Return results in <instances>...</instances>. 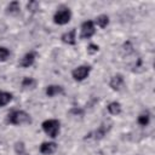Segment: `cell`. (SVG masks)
<instances>
[{
    "mask_svg": "<svg viewBox=\"0 0 155 155\" xmlns=\"http://www.w3.org/2000/svg\"><path fill=\"white\" fill-rule=\"evenodd\" d=\"M30 115L25 113L24 110H13L8 114L7 121L12 125H23L30 122Z\"/></svg>",
    "mask_w": 155,
    "mask_h": 155,
    "instance_id": "6da1fadb",
    "label": "cell"
},
{
    "mask_svg": "<svg viewBox=\"0 0 155 155\" xmlns=\"http://www.w3.org/2000/svg\"><path fill=\"white\" fill-rule=\"evenodd\" d=\"M59 128H61V124L56 119H48V120H45L42 122V130H44V132L48 137H51V138H56L58 136Z\"/></svg>",
    "mask_w": 155,
    "mask_h": 155,
    "instance_id": "7a4b0ae2",
    "label": "cell"
},
{
    "mask_svg": "<svg viewBox=\"0 0 155 155\" xmlns=\"http://www.w3.org/2000/svg\"><path fill=\"white\" fill-rule=\"evenodd\" d=\"M71 18V12L69 8H59L54 16H53V19H54V23L56 24H59V25H63V24H67Z\"/></svg>",
    "mask_w": 155,
    "mask_h": 155,
    "instance_id": "3957f363",
    "label": "cell"
},
{
    "mask_svg": "<svg viewBox=\"0 0 155 155\" xmlns=\"http://www.w3.org/2000/svg\"><path fill=\"white\" fill-rule=\"evenodd\" d=\"M90 71H91V67L90 65H80V67H78V68H75L73 70L71 75L74 78V80L82 81V80H85L88 76Z\"/></svg>",
    "mask_w": 155,
    "mask_h": 155,
    "instance_id": "277c9868",
    "label": "cell"
},
{
    "mask_svg": "<svg viewBox=\"0 0 155 155\" xmlns=\"http://www.w3.org/2000/svg\"><path fill=\"white\" fill-rule=\"evenodd\" d=\"M96 31V28H94V23L92 21H86L82 23L81 25V38L82 39H88L91 38Z\"/></svg>",
    "mask_w": 155,
    "mask_h": 155,
    "instance_id": "5b68a950",
    "label": "cell"
},
{
    "mask_svg": "<svg viewBox=\"0 0 155 155\" xmlns=\"http://www.w3.org/2000/svg\"><path fill=\"white\" fill-rule=\"evenodd\" d=\"M124 84H125L124 76H122L121 74H116V75H114V76L110 79L109 86H110L114 91H120V90L124 87Z\"/></svg>",
    "mask_w": 155,
    "mask_h": 155,
    "instance_id": "8992f818",
    "label": "cell"
},
{
    "mask_svg": "<svg viewBox=\"0 0 155 155\" xmlns=\"http://www.w3.org/2000/svg\"><path fill=\"white\" fill-rule=\"evenodd\" d=\"M57 150V144L53 142H45L40 145V153L44 155H51Z\"/></svg>",
    "mask_w": 155,
    "mask_h": 155,
    "instance_id": "52a82bcc",
    "label": "cell"
},
{
    "mask_svg": "<svg viewBox=\"0 0 155 155\" xmlns=\"http://www.w3.org/2000/svg\"><path fill=\"white\" fill-rule=\"evenodd\" d=\"M35 62V53L34 52H28L24 54V57L21 59L19 62V65L23 67V68H28L30 65H33Z\"/></svg>",
    "mask_w": 155,
    "mask_h": 155,
    "instance_id": "ba28073f",
    "label": "cell"
},
{
    "mask_svg": "<svg viewBox=\"0 0 155 155\" xmlns=\"http://www.w3.org/2000/svg\"><path fill=\"white\" fill-rule=\"evenodd\" d=\"M110 130V125H105V124H102L93 133H91V134H93V138L94 139H102L105 134H107V132Z\"/></svg>",
    "mask_w": 155,
    "mask_h": 155,
    "instance_id": "9c48e42d",
    "label": "cell"
},
{
    "mask_svg": "<svg viewBox=\"0 0 155 155\" xmlns=\"http://www.w3.org/2000/svg\"><path fill=\"white\" fill-rule=\"evenodd\" d=\"M75 39H76L75 38V29H71V30H69L62 35V41L68 44V45H75V42H76Z\"/></svg>",
    "mask_w": 155,
    "mask_h": 155,
    "instance_id": "30bf717a",
    "label": "cell"
},
{
    "mask_svg": "<svg viewBox=\"0 0 155 155\" xmlns=\"http://www.w3.org/2000/svg\"><path fill=\"white\" fill-rule=\"evenodd\" d=\"M61 93H63V87L59 85H50L46 88V94L48 97H54V96L61 94Z\"/></svg>",
    "mask_w": 155,
    "mask_h": 155,
    "instance_id": "8fae6325",
    "label": "cell"
},
{
    "mask_svg": "<svg viewBox=\"0 0 155 155\" xmlns=\"http://www.w3.org/2000/svg\"><path fill=\"white\" fill-rule=\"evenodd\" d=\"M108 111L111 115H119L121 113V104L119 102H111L108 104Z\"/></svg>",
    "mask_w": 155,
    "mask_h": 155,
    "instance_id": "7c38bea8",
    "label": "cell"
},
{
    "mask_svg": "<svg viewBox=\"0 0 155 155\" xmlns=\"http://www.w3.org/2000/svg\"><path fill=\"white\" fill-rule=\"evenodd\" d=\"M12 99V94L10 92H5V91H0V107L6 105L7 103H10Z\"/></svg>",
    "mask_w": 155,
    "mask_h": 155,
    "instance_id": "4fadbf2b",
    "label": "cell"
},
{
    "mask_svg": "<svg viewBox=\"0 0 155 155\" xmlns=\"http://www.w3.org/2000/svg\"><path fill=\"white\" fill-rule=\"evenodd\" d=\"M7 13H10V15H17L18 12H19V10H21V7H19V2L18 1H12V2H10L8 5H7Z\"/></svg>",
    "mask_w": 155,
    "mask_h": 155,
    "instance_id": "5bb4252c",
    "label": "cell"
},
{
    "mask_svg": "<svg viewBox=\"0 0 155 155\" xmlns=\"http://www.w3.org/2000/svg\"><path fill=\"white\" fill-rule=\"evenodd\" d=\"M96 23H97L98 27L105 28V27L109 24V17H108L107 15H101V16H98V17L96 18Z\"/></svg>",
    "mask_w": 155,
    "mask_h": 155,
    "instance_id": "9a60e30c",
    "label": "cell"
},
{
    "mask_svg": "<svg viewBox=\"0 0 155 155\" xmlns=\"http://www.w3.org/2000/svg\"><path fill=\"white\" fill-rule=\"evenodd\" d=\"M36 86V80L33 78H24L22 80V87L24 88H34Z\"/></svg>",
    "mask_w": 155,
    "mask_h": 155,
    "instance_id": "2e32d148",
    "label": "cell"
},
{
    "mask_svg": "<svg viewBox=\"0 0 155 155\" xmlns=\"http://www.w3.org/2000/svg\"><path fill=\"white\" fill-rule=\"evenodd\" d=\"M149 121H150V114H149L148 111L142 113V114L138 116V124H139L140 126H147V125L149 124Z\"/></svg>",
    "mask_w": 155,
    "mask_h": 155,
    "instance_id": "e0dca14e",
    "label": "cell"
},
{
    "mask_svg": "<svg viewBox=\"0 0 155 155\" xmlns=\"http://www.w3.org/2000/svg\"><path fill=\"white\" fill-rule=\"evenodd\" d=\"M8 57H10V51H8V48L1 46V47H0V61L4 62V61H6Z\"/></svg>",
    "mask_w": 155,
    "mask_h": 155,
    "instance_id": "ac0fdd59",
    "label": "cell"
},
{
    "mask_svg": "<svg viewBox=\"0 0 155 155\" xmlns=\"http://www.w3.org/2000/svg\"><path fill=\"white\" fill-rule=\"evenodd\" d=\"M27 8H28V11H31V12L36 11V10H39V2L38 1H29L27 5Z\"/></svg>",
    "mask_w": 155,
    "mask_h": 155,
    "instance_id": "d6986e66",
    "label": "cell"
},
{
    "mask_svg": "<svg viewBox=\"0 0 155 155\" xmlns=\"http://www.w3.org/2000/svg\"><path fill=\"white\" fill-rule=\"evenodd\" d=\"M70 115H73V116H84V110L82 109H80V108H73L71 110H70Z\"/></svg>",
    "mask_w": 155,
    "mask_h": 155,
    "instance_id": "ffe728a7",
    "label": "cell"
},
{
    "mask_svg": "<svg viewBox=\"0 0 155 155\" xmlns=\"http://www.w3.org/2000/svg\"><path fill=\"white\" fill-rule=\"evenodd\" d=\"M15 149H16V153H17V154L22 155V154L24 153V144H23L22 142H18V143H16Z\"/></svg>",
    "mask_w": 155,
    "mask_h": 155,
    "instance_id": "44dd1931",
    "label": "cell"
},
{
    "mask_svg": "<svg viewBox=\"0 0 155 155\" xmlns=\"http://www.w3.org/2000/svg\"><path fill=\"white\" fill-rule=\"evenodd\" d=\"M97 51H98V46H97V45L90 44V45L87 46V52H88L90 54H93V53H96Z\"/></svg>",
    "mask_w": 155,
    "mask_h": 155,
    "instance_id": "7402d4cb",
    "label": "cell"
}]
</instances>
